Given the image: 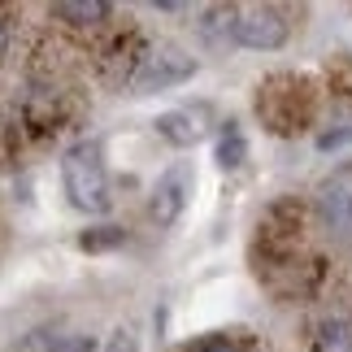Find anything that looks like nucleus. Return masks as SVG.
<instances>
[{
  "mask_svg": "<svg viewBox=\"0 0 352 352\" xmlns=\"http://www.w3.org/2000/svg\"><path fill=\"white\" fill-rule=\"evenodd\" d=\"M196 74V57H187L179 44H157L148 48L140 65L131 74V91L135 96H148V91H166V87H179Z\"/></svg>",
  "mask_w": 352,
  "mask_h": 352,
  "instance_id": "3",
  "label": "nucleus"
},
{
  "mask_svg": "<svg viewBox=\"0 0 352 352\" xmlns=\"http://www.w3.org/2000/svg\"><path fill=\"white\" fill-rule=\"evenodd\" d=\"M104 352H140V340H135L126 327H118V331L109 335V344H104Z\"/></svg>",
  "mask_w": 352,
  "mask_h": 352,
  "instance_id": "12",
  "label": "nucleus"
},
{
  "mask_svg": "<svg viewBox=\"0 0 352 352\" xmlns=\"http://www.w3.org/2000/svg\"><path fill=\"white\" fill-rule=\"evenodd\" d=\"M314 209H318V222L327 226L335 239L352 243V161L340 170H331L327 179L318 183Z\"/></svg>",
  "mask_w": 352,
  "mask_h": 352,
  "instance_id": "4",
  "label": "nucleus"
},
{
  "mask_svg": "<svg viewBox=\"0 0 352 352\" xmlns=\"http://www.w3.org/2000/svg\"><path fill=\"white\" fill-rule=\"evenodd\" d=\"M52 18L74 22V26H96L109 18V5L104 0H61V5H52Z\"/></svg>",
  "mask_w": 352,
  "mask_h": 352,
  "instance_id": "8",
  "label": "nucleus"
},
{
  "mask_svg": "<svg viewBox=\"0 0 352 352\" xmlns=\"http://www.w3.org/2000/svg\"><path fill=\"white\" fill-rule=\"evenodd\" d=\"M157 135H161L166 144H174V148H192V144H200L205 126H200L196 113L174 109V113H161V118H157Z\"/></svg>",
  "mask_w": 352,
  "mask_h": 352,
  "instance_id": "7",
  "label": "nucleus"
},
{
  "mask_svg": "<svg viewBox=\"0 0 352 352\" xmlns=\"http://www.w3.org/2000/svg\"><path fill=\"white\" fill-rule=\"evenodd\" d=\"M192 170L183 166H170L166 174L157 179V187H153V200H148V213H153V222L166 231V226H174L183 218V209H187V196H192Z\"/></svg>",
  "mask_w": 352,
  "mask_h": 352,
  "instance_id": "6",
  "label": "nucleus"
},
{
  "mask_svg": "<svg viewBox=\"0 0 352 352\" xmlns=\"http://www.w3.org/2000/svg\"><path fill=\"white\" fill-rule=\"evenodd\" d=\"M48 352H96V344H91L87 335H65V340H57Z\"/></svg>",
  "mask_w": 352,
  "mask_h": 352,
  "instance_id": "13",
  "label": "nucleus"
},
{
  "mask_svg": "<svg viewBox=\"0 0 352 352\" xmlns=\"http://www.w3.org/2000/svg\"><path fill=\"white\" fill-rule=\"evenodd\" d=\"M248 161V140H243L239 122H226L222 135H218V166L222 170H239Z\"/></svg>",
  "mask_w": 352,
  "mask_h": 352,
  "instance_id": "9",
  "label": "nucleus"
},
{
  "mask_svg": "<svg viewBox=\"0 0 352 352\" xmlns=\"http://www.w3.org/2000/svg\"><path fill=\"white\" fill-rule=\"evenodd\" d=\"M118 243H126V231H122V226H96V231L78 235V248L83 252H104V248H118Z\"/></svg>",
  "mask_w": 352,
  "mask_h": 352,
  "instance_id": "11",
  "label": "nucleus"
},
{
  "mask_svg": "<svg viewBox=\"0 0 352 352\" xmlns=\"http://www.w3.org/2000/svg\"><path fill=\"white\" fill-rule=\"evenodd\" d=\"M340 144H352V131H331V135H322V140H318L322 153H331V148H340Z\"/></svg>",
  "mask_w": 352,
  "mask_h": 352,
  "instance_id": "14",
  "label": "nucleus"
},
{
  "mask_svg": "<svg viewBox=\"0 0 352 352\" xmlns=\"http://www.w3.org/2000/svg\"><path fill=\"white\" fill-rule=\"evenodd\" d=\"M187 352H235L226 340H209V344H196V348H187Z\"/></svg>",
  "mask_w": 352,
  "mask_h": 352,
  "instance_id": "15",
  "label": "nucleus"
},
{
  "mask_svg": "<svg viewBox=\"0 0 352 352\" xmlns=\"http://www.w3.org/2000/svg\"><path fill=\"white\" fill-rule=\"evenodd\" d=\"M314 352H352V322L327 318L314 335Z\"/></svg>",
  "mask_w": 352,
  "mask_h": 352,
  "instance_id": "10",
  "label": "nucleus"
},
{
  "mask_svg": "<svg viewBox=\"0 0 352 352\" xmlns=\"http://www.w3.org/2000/svg\"><path fill=\"white\" fill-rule=\"evenodd\" d=\"M256 113H261V122L274 135H292L314 118V91L296 74H274L256 91Z\"/></svg>",
  "mask_w": 352,
  "mask_h": 352,
  "instance_id": "2",
  "label": "nucleus"
},
{
  "mask_svg": "<svg viewBox=\"0 0 352 352\" xmlns=\"http://www.w3.org/2000/svg\"><path fill=\"white\" fill-rule=\"evenodd\" d=\"M61 187L78 213H109V170H104V148L100 140H83L61 157Z\"/></svg>",
  "mask_w": 352,
  "mask_h": 352,
  "instance_id": "1",
  "label": "nucleus"
},
{
  "mask_svg": "<svg viewBox=\"0 0 352 352\" xmlns=\"http://www.w3.org/2000/svg\"><path fill=\"white\" fill-rule=\"evenodd\" d=\"M231 35H235V44L239 48H252V52H274L287 44V35H292V22L283 18L278 9H243L235 13V22H231Z\"/></svg>",
  "mask_w": 352,
  "mask_h": 352,
  "instance_id": "5",
  "label": "nucleus"
},
{
  "mask_svg": "<svg viewBox=\"0 0 352 352\" xmlns=\"http://www.w3.org/2000/svg\"><path fill=\"white\" fill-rule=\"evenodd\" d=\"M5 48H9V31H5V22H0V57H5Z\"/></svg>",
  "mask_w": 352,
  "mask_h": 352,
  "instance_id": "16",
  "label": "nucleus"
}]
</instances>
